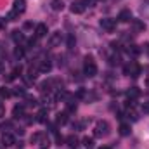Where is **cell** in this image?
Returning <instances> with one entry per match:
<instances>
[{
	"label": "cell",
	"instance_id": "obj_8",
	"mask_svg": "<svg viewBox=\"0 0 149 149\" xmlns=\"http://www.w3.org/2000/svg\"><path fill=\"white\" fill-rule=\"evenodd\" d=\"M47 24H43V23H40V24H37V28H35V37L37 38H43L47 37Z\"/></svg>",
	"mask_w": 149,
	"mask_h": 149
},
{
	"label": "cell",
	"instance_id": "obj_18",
	"mask_svg": "<svg viewBox=\"0 0 149 149\" xmlns=\"http://www.w3.org/2000/svg\"><path fill=\"white\" fill-rule=\"evenodd\" d=\"M19 16H21V14H19V12H16L14 9L7 12V19H9V21H16V19H19Z\"/></svg>",
	"mask_w": 149,
	"mask_h": 149
},
{
	"label": "cell",
	"instance_id": "obj_34",
	"mask_svg": "<svg viewBox=\"0 0 149 149\" xmlns=\"http://www.w3.org/2000/svg\"><path fill=\"white\" fill-rule=\"evenodd\" d=\"M3 71V64H2V61H0V73Z\"/></svg>",
	"mask_w": 149,
	"mask_h": 149
},
{
	"label": "cell",
	"instance_id": "obj_9",
	"mask_svg": "<svg viewBox=\"0 0 149 149\" xmlns=\"http://www.w3.org/2000/svg\"><path fill=\"white\" fill-rule=\"evenodd\" d=\"M83 10H85V5H83L81 0H74L73 3H71V12L73 14H81Z\"/></svg>",
	"mask_w": 149,
	"mask_h": 149
},
{
	"label": "cell",
	"instance_id": "obj_19",
	"mask_svg": "<svg viewBox=\"0 0 149 149\" xmlns=\"http://www.w3.org/2000/svg\"><path fill=\"white\" fill-rule=\"evenodd\" d=\"M81 144L88 149L94 148V139H92V137H83V139H81Z\"/></svg>",
	"mask_w": 149,
	"mask_h": 149
},
{
	"label": "cell",
	"instance_id": "obj_17",
	"mask_svg": "<svg viewBox=\"0 0 149 149\" xmlns=\"http://www.w3.org/2000/svg\"><path fill=\"white\" fill-rule=\"evenodd\" d=\"M127 116H128V120H132V121H137V120H139V114L135 113V109H134V108H128Z\"/></svg>",
	"mask_w": 149,
	"mask_h": 149
},
{
	"label": "cell",
	"instance_id": "obj_10",
	"mask_svg": "<svg viewBox=\"0 0 149 149\" xmlns=\"http://www.w3.org/2000/svg\"><path fill=\"white\" fill-rule=\"evenodd\" d=\"M118 21H121V23H128V21H132V12H130L128 9H123V10L118 14Z\"/></svg>",
	"mask_w": 149,
	"mask_h": 149
},
{
	"label": "cell",
	"instance_id": "obj_36",
	"mask_svg": "<svg viewBox=\"0 0 149 149\" xmlns=\"http://www.w3.org/2000/svg\"><path fill=\"white\" fill-rule=\"evenodd\" d=\"M146 50L149 52V43H146Z\"/></svg>",
	"mask_w": 149,
	"mask_h": 149
},
{
	"label": "cell",
	"instance_id": "obj_24",
	"mask_svg": "<svg viewBox=\"0 0 149 149\" xmlns=\"http://www.w3.org/2000/svg\"><path fill=\"white\" fill-rule=\"evenodd\" d=\"M14 56H16V59H23V56H24V49H23V47H16Z\"/></svg>",
	"mask_w": 149,
	"mask_h": 149
},
{
	"label": "cell",
	"instance_id": "obj_33",
	"mask_svg": "<svg viewBox=\"0 0 149 149\" xmlns=\"http://www.w3.org/2000/svg\"><path fill=\"white\" fill-rule=\"evenodd\" d=\"M142 111L149 114V102H144V104H142Z\"/></svg>",
	"mask_w": 149,
	"mask_h": 149
},
{
	"label": "cell",
	"instance_id": "obj_37",
	"mask_svg": "<svg viewBox=\"0 0 149 149\" xmlns=\"http://www.w3.org/2000/svg\"><path fill=\"white\" fill-rule=\"evenodd\" d=\"M99 149H111V148H108V146H104V148H99Z\"/></svg>",
	"mask_w": 149,
	"mask_h": 149
},
{
	"label": "cell",
	"instance_id": "obj_20",
	"mask_svg": "<svg viewBox=\"0 0 149 149\" xmlns=\"http://www.w3.org/2000/svg\"><path fill=\"white\" fill-rule=\"evenodd\" d=\"M127 52H128V54H132V56H137V54H141V49H139L137 45H128Z\"/></svg>",
	"mask_w": 149,
	"mask_h": 149
},
{
	"label": "cell",
	"instance_id": "obj_7",
	"mask_svg": "<svg viewBox=\"0 0 149 149\" xmlns=\"http://www.w3.org/2000/svg\"><path fill=\"white\" fill-rule=\"evenodd\" d=\"M38 71L40 73H49L50 70H52V64H50V61L49 59H42V61H38Z\"/></svg>",
	"mask_w": 149,
	"mask_h": 149
},
{
	"label": "cell",
	"instance_id": "obj_23",
	"mask_svg": "<svg viewBox=\"0 0 149 149\" xmlns=\"http://www.w3.org/2000/svg\"><path fill=\"white\" fill-rule=\"evenodd\" d=\"M66 45H68V49H73L74 45H76V38H74V35H68Z\"/></svg>",
	"mask_w": 149,
	"mask_h": 149
},
{
	"label": "cell",
	"instance_id": "obj_29",
	"mask_svg": "<svg viewBox=\"0 0 149 149\" xmlns=\"http://www.w3.org/2000/svg\"><path fill=\"white\" fill-rule=\"evenodd\" d=\"M109 64H111V66L120 64V57H118V56H111V57H109Z\"/></svg>",
	"mask_w": 149,
	"mask_h": 149
},
{
	"label": "cell",
	"instance_id": "obj_5",
	"mask_svg": "<svg viewBox=\"0 0 149 149\" xmlns=\"http://www.w3.org/2000/svg\"><path fill=\"white\" fill-rule=\"evenodd\" d=\"M101 28L102 30H106V31H114L116 30V19H111V17H104V19H101Z\"/></svg>",
	"mask_w": 149,
	"mask_h": 149
},
{
	"label": "cell",
	"instance_id": "obj_1",
	"mask_svg": "<svg viewBox=\"0 0 149 149\" xmlns=\"http://www.w3.org/2000/svg\"><path fill=\"white\" fill-rule=\"evenodd\" d=\"M83 74L88 76V78H92V76L97 74V64H95V61H94L92 56H87V57H85V63H83Z\"/></svg>",
	"mask_w": 149,
	"mask_h": 149
},
{
	"label": "cell",
	"instance_id": "obj_28",
	"mask_svg": "<svg viewBox=\"0 0 149 149\" xmlns=\"http://www.w3.org/2000/svg\"><path fill=\"white\" fill-rule=\"evenodd\" d=\"M40 90H42V92H49V90H50V83H49V81H43V83L40 85Z\"/></svg>",
	"mask_w": 149,
	"mask_h": 149
},
{
	"label": "cell",
	"instance_id": "obj_14",
	"mask_svg": "<svg viewBox=\"0 0 149 149\" xmlns=\"http://www.w3.org/2000/svg\"><path fill=\"white\" fill-rule=\"evenodd\" d=\"M130 23H132V26H134L135 31H144V30H146V24H144L142 21H139V19H132Z\"/></svg>",
	"mask_w": 149,
	"mask_h": 149
},
{
	"label": "cell",
	"instance_id": "obj_6",
	"mask_svg": "<svg viewBox=\"0 0 149 149\" xmlns=\"http://www.w3.org/2000/svg\"><path fill=\"white\" fill-rule=\"evenodd\" d=\"M14 144H16L14 135H12V134H9V132H3V134H2V146L10 148V146H14Z\"/></svg>",
	"mask_w": 149,
	"mask_h": 149
},
{
	"label": "cell",
	"instance_id": "obj_11",
	"mask_svg": "<svg viewBox=\"0 0 149 149\" xmlns=\"http://www.w3.org/2000/svg\"><path fill=\"white\" fill-rule=\"evenodd\" d=\"M12 116H14L16 120L24 118V104H17V106H14V109H12Z\"/></svg>",
	"mask_w": 149,
	"mask_h": 149
},
{
	"label": "cell",
	"instance_id": "obj_27",
	"mask_svg": "<svg viewBox=\"0 0 149 149\" xmlns=\"http://www.w3.org/2000/svg\"><path fill=\"white\" fill-rule=\"evenodd\" d=\"M12 38H14V40H16V42H23V33H21V31H14V33H12Z\"/></svg>",
	"mask_w": 149,
	"mask_h": 149
},
{
	"label": "cell",
	"instance_id": "obj_25",
	"mask_svg": "<svg viewBox=\"0 0 149 149\" xmlns=\"http://www.w3.org/2000/svg\"><path fill=\"white\" fill-rule=\"evenodd\" d=\"M37 116H38L37 120L40 121V123H45V121H47V111H45V109H42V111L38 113Z\"/></svg>",
	"mask_w": 149,
	"mask_h": 149
},
{
	"label": "cell",
	"instance_id": "obj_15",
	"mask_svg": "<svg viewBox=\"0 0 149 149\" xmlns=\"http://www.w3.org/2000/svg\"><path fill=\"white\" fill-rule=\"evenodd\" d=\"M118 130H120V135H123V137L130 135V132H132V130H130V125H128V123H121Z\"/></svg>",
	"mask_w": 149,
	"mask_h": 149
},
{
	"label": "cell",
	"instance_id": "obj_3",
	"mask_svg": "<svg viewBox=\"0 0 149 149\" xmlns=\"http://www.w3.org/2000/svg\"><path fill=\"white\" fill-rule=\"evenodd\" d=\"M123 71H125V74H128V76H132V78H137V76L141 74V66H139L135 61H130V63L125 64Z\"/></svg>",
	"mask_w": 149,
	"mask_h": 149
},
{
	"label": "cell",
	"instance_id": "obj_26",
	"mask_svg": "<svg viewBox=\"0 0 149 149\" xmlns=\"http://www.w3.org/2000/svg\"><path fill=\"white\" fill-rule=\"evenodd\" d=\"M0 97H2V99L10 97V90H9V88H5V87H2V88H0Z\"/></svg>",
	"mask_w": 149,
	"mask_h": 149
},
{
	"label": "cell",
	"instance_id": "obj_30",
	"mask_svg": "<svg viewBox=\"0 0 149 149\" xmlns=\"http://www.w3.org/2000/svg\"><path fill=\"white\" fill-rule=\"evenodd\" d=\"M5 116V104L0 101V118H3Z\"/></svg>",
	"mask_w": 149,
	"mask_h": 149
},
{
	"label": "cell",
	"instance_id": "obj_12",
	"mask_svg": "<svg viewBox=\"0 0 149 149\" xmlns=\"http://www.w3.org/2000/svg\"><path fill=\"white\" fill-rule=\"evenodd\" d=\"M127 97H128L130 101H135L137 97H141V90H139L137 87H130V88L127 90Z\"/></svg>",
	"mask_w": 149,
	"mask_h": 149
},
{
	"label": "cell",
	"instance_id": "obj_2",
	"mask_svg": "<svg viewBox=\"0 0 149 149\" xmlns=\"http://www.w3.org/2000/svg\"><path fill=\"white\" fill-rule=\"evenodd\" d=\"M109 132H111V127H109V123L106 120H101V121L95 123V128H94V135L95 137H101V139L102 137H108Z\"/></svg>",
	"mask_w": 149,
	"mask_h": 149
},
{
	"label": "cell",
	"instance_id": "obj_4",
	"mask_svg": "<svg viewBox=\"0 0 149 149\" xmlns=\"http://www.w3.org/2000/svg\"><path fill=\"white\" fill-rule=\"evenodd\" d=\"M61 43H63V33H61V31H54V33L49 37V47H50V49L61 47Z\"/></svg>",
	"mask_w": 149,
	"mask_h": 149
},
{
	"label": "cell",
	"instance_id": "obj_21",
	"mask_svg": "<svg viewBox=\"0 0 149 149\" xmlns=\"http://www.w3.org/2000/svg\"><path fill=\"white\" fill-rule=\"evenodd\" d=\"M66 121H68V113H59L57 114V123L59 125H64Z\"/></svg>",
	"mask_w": 149,
	"mask_h": 149
},
{
	"label": "cell",
	"instance_id": "obj_35",
	"mask_svg": "<svg viewBox=\"0 0 149 149\" xmlns=\"http://www.w3.org/2000/svg\"><path fill=\"white\" fill-rule=\"evenodd\" d=\"M146 85H148V87H149V76H148V78H146Z\"/></svg>",
	"mask_w": 149,
	"mask_h": 149
},
{
	"label": "cell",
	"instance_id": "obj_22",
	"mask_svg": "<svg viewBox=\"0 0 149 149\" xmlns=\"http://www.w3.org/2000/svg\"><path fill=\"white\" fill-rule=\"evenodd\" d=\"M66 142H68L70 148H76V146H78V139H76L74 135H70V137L66 139Z\"/></svg>",
	"mask_w": 149,
	"mask_h": 149
},
{
	"label": "cell",
	"instance_id": "obj_13",
	"mask_svg": "<svg viewBox=\"0 0 149 149\" xmlns=\"http://www.w3.org/2000/svg\"><path fill=\"white\" fill-rule=\"evenodd\" d=\"M16 12H19V14H23L24 10H26V2L24 0H14V7H12Z\"/></svg>",
	"mask_w": 149,
	"mask_h": 149
},
{
	"label": "cell",
	"instance_id": "obj_31",
	"mask_svg": "<svg viewBox=\"0 0 149 149\" xmlns=\"http://www.w3.org/2000/svg\"><path fill=\"white\" fill-rule=\"evenodd\" d=\"M81 2H83V5H85V7H87V5H88V7H92V5L95 3V0H81Z\"/></svg>",
	"mask_w": 149,
	"mask_h": 149
},
{
	"label": "cell",
	"instance_id": "obj_16",
	"mask_svg": "<svg viewBox=\"0 0 149 149\" xmlns=\"http://www.w3.org/2000/svg\"><path fill=\"white\" fill-rule=\"evenodd\" d=\"M50 7H52V10H63L64 9V2L63 0H52Z\"/></svg>",
	"mask_w": 149,
	"mask_h": 149
},
{
	"label": "cell",
	"instance_id": "obj_32",
	"mask_svg": "<svg viewBox=\"0 0 149 149\" xmlns=\"http://www.w3.org/2000/svg\"><path fill=\"white\" fill-rule=\"evenodd\" d=\"M26 101H28L30 106H35V104H37V99H33V97H26Z\"/></svg>",
	"mask_w": 149,
	"mask_h": 149
}]
</instances>
